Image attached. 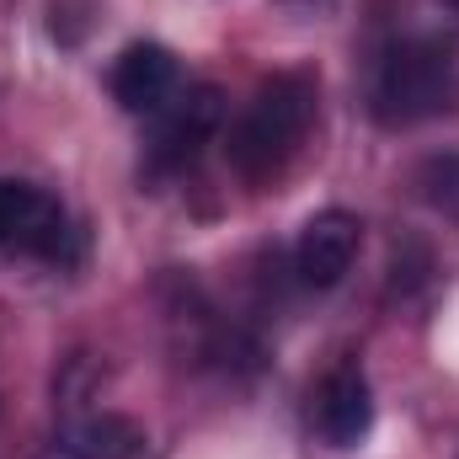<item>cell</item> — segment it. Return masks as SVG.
I'll return each mask as SVG.
<instances>
[{
  "instance_id": "6da1fadb",
  "label": "cell",
  "mask_w": 459,
  "mask_h": 459,
  "mask_svg": "<svg viewBox=\"0 0 459 459\" xmlns=\"http://www.w3.org/2000/svg\"><path fill=\"white\" fill-rule=\"evenodd\" d=\"M321 86L310 70H278L256 86V97L246 102V113L230 123L225 155L230 171L240 182H273L289 171V160L299 155L310 123H316Z\"/></svg>"
},
{
  "instance_id": "7a4b0ae2",
  "label": "cell",
  "mask_w": 459,
  "mask_h": 459,
  "mask_svg": "<svg viewBox=\"0 0 459 459\" xmlns=\"http://www.w3.org/2000/svg\"><path fill=\"white\" fill-rule=\"evenodd\" d=\"M455 86H459L455 43H444L433 32L401 38L379 59V75H374V117L385 128H411L422 117L444 113L455 102Z\"/></svg>"
},
{
  "instance_id": "3957f363",
  "label": "cell",
  "mask_w": 459,
  "mask_h": 459,
  "mask_svg": "<svg viewBox=\"0 0 459 459\" xmlns=\"http://www.w3.org/2000/svg\"><path fill=\"white\" fill-rule=\"evenodd\" d=\"M220 128H225V91L209 86V81L204 86H187L182 97H171L155 113V134H150V150H144V171L150 177L187 171Z\"/></svg>"
},
{
  "instance_id": "277c9868",
  "label": "cell",
  "mask_w": 459,
  "mask_h": 459,
  "mask_svg": "<svg viewBox=\"0 0 459 459\" xmlns=\"http://www.w3.org/2000/svg\"><path fill=\"white\" fill-rule=\"evenodd\" d=\"M70 235L75 230L54 198H43L32 182L0 177V246H16V251L43 256V262H65Z\"/></svg>"
},
{
  "instance_id": "5b68a950",
  "label": "cell",
  "mask_w": 459,
  "mask_h": 459,
  "mask_svg": "<svg viewBox=\"0 0 459 459\" xmlns=\"http://www.w3.org/2000/svg\"><path fill=\"white\" fill-rule=\"evenodd\" d=\"M358 246H363L358 214H347V209L316 214L310 225L299 230V246H294V273H299V283H310V289H337L347 273H352V262H358Z\"/></svg>"
},
{
  "instance_id": "8992f818",
  "label": "cell",
  "mask_w": 459,
  "mask_h": 459,
  "mask_svg": "<svg viewBox=\"0 0 459 459\" xmlns=\"http://www.w3.org/2000/svg\"><path fill=\"white\" fill-rule=\"evenodd\" d=\"M177 86H182V65H177L171 48H160V43H134V48L117 54L113 97H117L123 113L155 117L171 97H177Z\"/></svg>"
},
{
  "instance_id": "52a82bcc",
  "label": "cell",
  "mask_w": 459,
  "mask_h": 459,
  "mask_svg": "<svg viewBox=\"0 0 459 459\" xmlns=\"http://www.w3.org/2000/svg\"><path fill=\"white\" fill-rule=\"evenodd\" d=\"M374 428V390L358 368H337L326 374L321 395H316V433L332 449H358Z\"/></svg>"
},
{
  "instance_id": "ba28073f",
  "label": "cell",
  "mask_w": 459,
  "mask_h": 459,
  "mask_svg": "<svg viewBox=\"0 0 459 459\" xmlns=\"http://www.w3.org/2000/svg\"><path fill=\"white\" fill-rule=\"evenodd\" d=\"M59 455L65 459H139L144 455V428L134 417L117 411H97L81 417L59 433Z\"/></svg>"
},
{
  "instance_id": "9c48e42d",
  "label": "cell",
  "mask_w": 459,
  "mask_h": 459,
  "mask_svg": "<svg viewBox=\"0 0 459 459\" xmlns=\"http://www.w3.org/2000/svg\"><path fill=\"white\" fill-rule=\"evenodd\" d=\"M417 187H422V198H428L433 209H444V214L459 220V150L433 155V160L417 171Z\"/></svg>"
},
{
  "instance_id": "30bf717a",
  "label": "cell",
  "mask_w": 459,
  "mask_h": 459,
  "mask_svg": "<svg viewBox=\"0 0 459 459\" xmlns=\"http://www.w3.org/2000/svg\"><path fill=\"white\" fill-rule=\"evenodd\" d=\"M438 5H449V11H459V0H438Z\"/></svg>"
}]
</instances>
